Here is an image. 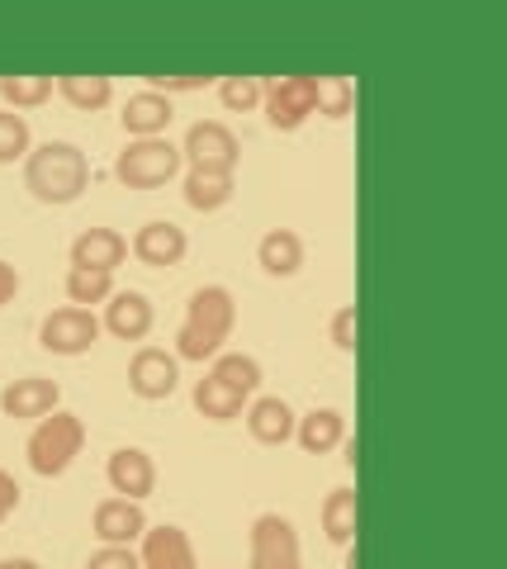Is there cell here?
Masks as SVG:
<instances>
[{"label": "cell", "mask_w": 507, "mask_h": 569, "mask_svg": "<svg viewBox=\"0 0 507 569\" xmlns=\"http://www.w3.org/2000/svg\"><path fill=\"white\" fill-rule=\"evenodd\" d=\"M129 252L143 261V266H152V271H171V266H181V261H185L190 238H185V228H181V223L152 219V223H143V228L133 233Z\"/></svg>", "instance_id": "10"}, {"label": "cell", "mask_w": 507, "mask_h": 569, "mask_svg": "<svg viewBox=\"0 0 507 569\" xmlns=\"http://www.w3.org/2000/svg\"><path fill=\"white\" fill-rule=\"evenodd\" d=\"M29 152H33V129H29V119L0 104V167L24 162Z\"/></svg>", "instance_id": "28"}, {"label": "cell", "mask_w": 507, "mask_h": 569, "mask_svg": "<svg viewBox=\"0 0 507 569\" xmlns=\"http://www.w3.org/2000/svg\"><path fill=\"white\" fill-rule=\"evenodd\" d=\"M52 77H39V71H10V77H0V100H6V110H39V104L52 100Z\"/></svg>", "instance_id": "25"}, {"label": "cell", "mask_w": 507, "mask_h": 569, "mask_svg": "<svg viewBox=\"0 0 507 569\" xmlns=\"http://www.w3.org/2000/svg\"><path fill=\"white\" fill-rule=\"evenodd\" d=\"M327 342L337 347L342 356H356V347H361V313H356V305H342L337 313H332Z\"/></svg>", "instance_id": "31"}, {"label": "cell", "mask_w": 507, "mask_h": 569, "mask_svg": "<svg viewBox=\"0 0 507 569\" xmlns=\"http://www.w3.org/2000/svg\"><path fill=\"white\" fill-rule=\"evenodd\" d=\"M104 479H110L114 498L143 503V498L156 493V460L143 447H119L110 460H104Z\"/></svg>", "instance_id": "13"}, {"label": "cell", "mask_w": 507, "mask_h": 569, "mask_svg": "<svg viewBox=\"0 0 507 569\" xmlns=\"http://www.w3.org/2000/svg\"><path fill=\"white\" fill-rule=\"evenodd\" d=\"M237 328V299L229 284H200L185 305V318H181V332H176V361H214L223 351V342L233 337Z\"/></svg>", "instance_id": "2"}, {"label": "cell", "mask_w": 507, "mask_h": 569, "mask_svg": "<svg viewBox=\"0 0 507 569\" xmlns=\"http://www.w3.org/2000/svg\"><path fill=\"white\" fill-rule=\"evenodd\" d=\"M346 437H352V432H346V413H342V408H313V413H304L300 422H294V441H300L308 456H332Z\"/></svg>", "instance_id": "20"}, {"label": "cell", "mask_w": 507, "mask_h": 569, "mask_svg": "<svg viewBox=\"0 0 507 569\" xmlns=\"http://www.w3.org/2000/svg\"><path fill=\"white\" fill-rule=\"evenodd\" d=\"M261 91H266L261 77H223L219 81V100H223V110H233V114L261 110Z\"/></svg>", "instance_id": "30"}, {"label": "cell", "mask_w": 507, "mask_h": 569, "mask_svg": "<svg viewBox=\"0 0 507 569\" xmlns=\"http://www.w3.org/2000/svg\"><path fill=\"white\" fill-rule=\"evenodd\" d=\"M156 323V309H152V299L143 290H114L110 299H104V318H100V328L119 337V342H143V337L152 332Z\"/></svg>", "instance_id": "14"}, {"label": "cell", "mask_w": 507, "mask_h": 569, "mask_svg": "<svg viewBox=\"0 0 507 569\" xmlns=\"http://www.w3.org/2000/svg\"><path fill=\"white\" fill-rule=\"evenodd\" d=\"M62 408V385L48 380V376H24V380H10L6 395H0V413L14 418V422H39L48 413Z\"/></svg>", "instance_id": "11"}, {"label": "cell", "mask_w": 507, "mask_h": 569, "mask_svg": "<svg viewBox=\"0 0 507 569\" xmlns=\"http://www.w3.org/2000/svg\"><path fill=\"white\" fill-rule=\"evenodd\" d=\"M58 96L72 104V110H104L114 100V81L100 77V71H67V77L52 81Z\"/></svg>", "instance_id": "24"}, {"label": "cell", "mask_w": 507, "mask_h": 569, "mask_svg": "<svg viewBox=\"0 0 507 569\" xmlns=\"http://www.w3.org/2000/svg\"><path fill=\"white\" fill-rule=\"evenodd\" d=\"M62 290H67V305H77V309H95V305H104L119 284H114V276H104V271H67V280H62Z\"/></svg>", "instance_id": "27"}, {"label": "cell", "mask_w": 507, "mask_h": 569, "mask_svg": "<svg viewBox=\"0 0 507 569\" xmlns=\"http://www.w3.org/2000/svg\"><path fill=\"white\" fill-rule=\"evenodd\" d=\"M20 266H10L6 257H0V309L6 305H14V295H20Z\"/></svg>", "instance_id": "35"}, {"label": "cell", "mask_w": 507, "mask_h": 569, "mask_svg": "<svg viewBox=\"0 0 507 569\" xmlns=\"http://www.w3.org/2000/svg\"><path fill=\"white\" fill-rule=\"evenodd\" d=\"M252 560L247 569H304V550H300V531L280 512H261L252 522Z\"/></svg>", "instance_id": "7"}, {"label": "cell", "mask_w": 507, "mask_h": 569, "mask_svg": "<svg viewBox=\"0 0 507 569\" xmlns=\"http://www.w3.org/2000/svg\"><path fill=\"white\" fill-rule=\"evenodd\" d=\"M129 389L148 403H162L181 389V361L176 351H162V347H138L133 361H129Z\"/></svg>", "instance_id": "9"}, {"label": "cell", "mask_w": 507, "mask_h": 569, "mask_svg": "<svg viewBox=\"0 0 507 569\" xmlns=\"http://www.w3.org/2000/svg\"><path fill=\"white\" fill-rule=\"evenodd\" d=\"M261 110H266L271 129L294 133L318 114V77H271L261 91Z\"/></svg>", "instance_id": "6"}, {"label": "cell", "mask_w": 507, "mask_h": 569, "mask_svg": "<svg viewBox=\"0 0 507 569\" xmlns=\"http://www.w3.org/2000/svg\"><path fill=\"white\" fill-rule=\"evenodd\" d=\"M0 569H43V565L29 560V556H6V560H0Z\"/></svg>", "instance_id": "36"}, {"label": "cell", "mask_w": 507, "mask_h": 569, "mask_svg": "<svg viewBox=\"0 0 507 569\" xmlns=\"http://www.w3.org/2000/svg\"><path fill=\"white\" fill-rule=\"evenodd\" d=\"M148 527H152L148 512L133 498H100L95 518H91V531L100 537V546H133V541H143Z\"/></svg>", "instance_id": "15"}, {"label": "cell", "mask_w": 507, "mask_h": 569, "mask_svg": "<svg viewBox=\"0 0 507 569\" xmlns=\"http://www.w3.org/2000/svg\"><path fill=\"white\" fill-rule=\"evenodd\" d=\"M85 447V422L77 413H67V408H58V413H48L33 422V432L24 441V456H29V470L39 479H58L77 466V456Z\"/></svg>", "instance_id": "3"}, {"label": "cell", "mask_w": 507, "mask_h": 569, "mask_svg": "<svg viewBox=\"0 0 507 569\" xmlns=\"http://www.w3.org/2000/svg\"><path fill=\"white\" fill-rule=\"evenodd\" d=\"M242 418H247V432H252L256 447H285V441H294V422H300V413H294L280 395L252 399Z\"/></svg>", "instance_id": "18"}, {"label": "cell", "mask_w": 507, "mask_h": 569, "mask_svg": "<svg viewBox=\"0 0 507 569\" xmlns=\"http://www.w3.org/2000/svg\"><path fill=\"white\" fill-rule=\"evenodd\" d=\"M129 261V238L119 228H85L72 242V266L77 271H104L114 276Z\"/></svg>", "instance_id": "16"}, {"label": "cell", "mask_w": 507, "mask_h": 569, "mask_svg": "<svg viewBox=\"0 0 507 569\" xmlns=\"http://www.w3.org/2000/svg\"><path fill=\"white\" fill-rule=\"evenodd\" d=\"M176 148H181V162H190V167H200V171H233V176H237L242 138H237L223 119H200V123H190Z\"/></svg>", "instance_id": "5"}, {"label": "cell", "mask_w": 507, "mask_h": 569, "mask_svg": "<svg viewBox=\"0 0 507 569\" xmlns=\"http://www.w3.org/2000/svg\"><path fill=\"white\" fill-rule=\"evenodd\" d=\"M323 531L332 546H356V531H361V493L356 489H332L323 498Z\"/></svg>", "instance_id": "22"}, {"label": "cell", "mask_w": 507, "mask_h": 569, "mask_svg": "<svg viewBox=\"0 0 507 569\" xmlns=\"http://www.w3.org/2000/svg\"><path fill=\"white\" fill-rule=\"evenodd\" d=\"M195 413L200 418H209V422H233V418H242L247 413V395H237V389H229L223 380H214V376H204V380H195Z\"/></svg>", "instance_id": "23"}, {"label": "cell", "mask_w": 507, "mask_h": 569, "mask_svg": "<svg viewBox=\"0 0 507 569\" xmlns=\"http://www.w3.org/2000/svg\"><path fill=\"white\" fill-rule=\"evenodd\" d=\"M14 512H20V479L10 470H0V527H6Z\"/></svg>", "instance_id": "34"}, {"label": "cell", "mask_w": 507, "mask_h": 569, "mask_svg": "<svg viewBox=\"0 0 507 569\" xmlns=\"http://www.w3.org/2000/svg\"><path fill=\"white\" fill-rule=\"evenodd\" d=\"M356 110V81L352 77H318V114L346 119Z\"/></svg>", "instance_id": "29"}, {"label": "cell", "mask_w": 507, "mask_h": 569, "mask_svg": "<svg viewBox=\"0 0 507 569\" xmlns=\"http://www.w3.org/2000/svg\"><path fill=\"white\" fill-rule=\"evenodd\" d=\"M24 190L39 204H77L91 190V157L67 138H48L24 157Z\"/></svg>", "instance_id": "1"}, {"label": "cell", "mask_w": 507, "mask_h": 569, "mask_svg": "<svg viewBox=\"0 0 507 569\" xmlns=\"http://www.w3.org/2000/svg\"><path fill=\"white\" fill-rule=\"evenodd\" d=\"M209 77H148V91H162V96H190V91H204Z\"/></svg>", "instance_id": "33"}, {"label": "cell", "mask_w": 507, "mask_h": 569, "mask_svg": "<svg viewBox=\"0 0 507 569\" xmlns=\"http://www.w3.org/2000/svg\"><path fill=\"white\" fill-rule=\"evenodd\" d=\"M171 119H176V100L162 96V91H138L124 100V114H119V123H124L129 138H166Z\"/></svg>", "instance_id": "17"}, {"label": "cell", "mask_w": 507, "mask_h": 569, "mask_svg": "<svg viewBox=\"0 0 507 569\" xmlns=\"http://www.w3.org/2000/svg\"><path fill=\"white\" fill-rule=\"evenodd\" d=\"M85 569H138V550L133 546H100Z\"/></svg>", "instance_id": "32"}, {"label": "cell", "mask_w": 507, "mask_h": 569, "mask_svg": "<svg viewBox=\"0 0 507 569\" xmlns=\"http://www.w3.org/2000/svg\"><path fill=\"white\" fill-rule=\"evenodd\" d=\"M181 148L171 138H129V148L114 157V176L129 190H162L181 176Z\"/></svg>", "instance_id": "4"}, {"label": "cell", "mask_w": 507, "mask_h": 569, "mask_svg": "<svg viewBox=\"0 0 507 569\" xmlns=\"http://www.w3.org/2000/svg\"><path fill=\"white\" fill-rule=\"evenodd\" d=\"M100 318L91 309H77V305H67V309H52L43 323H39V347L52 351V356H85L95 342H100Z\"/></svg>", "instance_id": "8"}, {"label": "cell", "mask_w": 507, "mask_h": 569, "mask_svg": "<svg viewBox=\"0 0 507 569\" xmlns=\"http://www.w3.org/2000/svg\"><path fill=\"white\" fill-rule=\"evenodd\" d=\"M304 257H308V247H304V238L294 233V228H271V233H261V242H256V266L271 280L300 276L304 271Z\"/></svg>", "instance_id": "19"}, {"label": "cell", "mask_w": 507, "mask_h": 569, "mask_svg": "<svg viewBox=\"0 0 507 569\" xmlns=\"http://www.w3.org/2000/svg\"><path fill=\"white\" fill-rule=\"evenodd\" d=\"M209 376L252 399L261 389V361H256V356H247V351H219L214 361H209Z\"/></svg>", "instance_id": "26"}, {"label": "cell", "mask_w": 507, "mask_h": 569, "mask_svg": "<svg viewBox=\"0 0 507 569\" xmlns=\"http://www.w3.org/2000/svg\"><path fill=\"white\" fill-rule=\"evenodd\" d=\"M181 194H185V204L195 213H219L237 194V176L233 171H200V167H190L185 181H181Z\"/></svg>", "instance_id": "21"}, {"label": "cell", "mask_w": 507, "mask_h": 569, "mask_svg": "<svg viewBox=\"0 0 507 569\" xmlns=\"http://www.w3.org/2000/svg\"><path fill=\"white\" fill-rule=\"evenodd\" d=\"M138 569H200L195 541L185 527H148L138 541Z\"/></svg>", "instance_id": "12"}]
</instances>
